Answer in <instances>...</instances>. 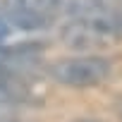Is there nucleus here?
<instances>
[{"label":"nucleus","instance_id":"f257e3e1","mask_svg":"<svg viewBox=\"0 0 122 122\" xmlns=\"http://www.w3.org/2000/svg\"><path fill=\"white\" fill-rule=\"evenodd\" d=\"M62 43L77 53H91L122 38V7L105 10L89 17H70L60 29Z\"/></svg>","mask_w":122,"mask_h":122},{"label":"nucleus","instance_id":"f03ea898","mask_svg":"<svg viewBox=\"0 0 122 122\" xmlns=\"http://www.w3.org/2000/svg\"><path fill=\"white\" fill-rule=\"evenodd\" d=\"M112 72V65L108 57L101 55H72V57H62L55 60L48 67V77L62 86H72V89H89V86H98L103 84Z\"/></svg>","mask_w":122,"mask_h":122},{"label":"nucleus","instance_id":"7ed1b4c3","mask_svg":"<svg viewBox=\"0 0 122 122\" xmlns=\"http://www.w3.org/2000/svg\"><path fill=\"white\" fill-rule=\"evenodd\" d=\"M15 112H17V101H15V96L7 91V86L3 84V79H0V122L12 120Z\"/></svg>","mask_w":122,"mask_h":122},{"label":"nucleus","instance_id":"20e7f679","mask_svg":"<svg viewBox=\"0 0 122 122\" xmlns=\"http://www.w3.org/2000/svg\"><path fill=\"white\" fill-rule=\"evenodd\" d=\"M72 122H101V120H96V117H77Z\"/></svg>","mask_w":122,"mask_h":122},{"label":"nucleus","instance_id":"39448f33","mask_svg":"<svg viewBox=\"0 0 122 122\" xmlns=\"http://www.w3.org/2000/svg\"><path fill=\"white\" fill-rule=\"evenodd\" d=\"M7 122H29V120H22V117H12V120H7Z\"/></svg>","mask_w":122,"mask_h":122}]
</instances>
